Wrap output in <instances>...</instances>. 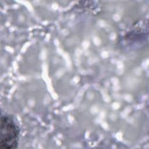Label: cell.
Here are the masks:
<instances>
[{"label":"cell","instance_id":"1","mask_svg":"<svg viewBox=\"0 0 149 149\" xmlns=\"http://www.w3.org/2000/svg\"><path fill=\"white\" fill-rule=\"evenodd\" d=\"M19 136V126L15 118L10 115H2L1 117L0 148H17Z\"/></svg>","mask_w":149,"mask_h":149}]
</instances>
